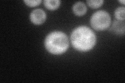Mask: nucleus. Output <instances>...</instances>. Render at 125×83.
Segmentation results:
<instances>
[{
    "label": "nucleus",
    "mask_w": 125,
    "mask_h": 83,
    "mask_svg": "<svg viewBox=\"0 0 125 83\" xmlns=\"http://www.w3.org/2000/svg\"><path fill=\"white\" fill-rule=\"evenodd\" d=\"M44 45L47 50L50 53L54 55L62 54L68 48V39L64 33L54 31L46 37Z\"/></svg>",
    "instance_id": "f03ea898"
},
{
    "label": "nucleus",
    "mask_w": 125,
    "mask_h": 83,
    "mask_svg": "<svg viewBox=\"0 0 125 83\" xmlns=\"http://www.w3.org/2000/svg\"><path fill=\"white\" fill-rule=\"evenodd\" d=\"M61 1L60 0H45L44 4L46 8L50 10H55L60 6Z\"/></svg>",
    "instance_id": "0eeeda50"
},
{
    "label": "nucleus",
    "mask_w": 125,
    "mask_h": 83,
    "mask_svg": "<svg viewBox=\"0 0 125 83\" xmlns=\"http://www.w3.org/2000/svg\"><path fill=\"white\" fill-rule=\"evenodd\" d=\"M119 2H120V3H122L123 4H125V1H119Z\"/></svg>",
    "instance_id": "9b49d317"
},
{
    "label": "nucleus",
    "mask_w": 125,
    "mask_h": 83,
    "mask_svg": "<svg viewBox=\"0 0 125 83\" xmlns=\"http://www.w3.org/2000/svg\"><path fill=\"white\" fill-rule=\"evenodd\" d=\"M27 5L31 7H34L36 6L37 5H39L41 2V1L40 0H36V1H23Z\"/></svg>",
    "instance_id": "9d476101"
},
{
    "label": "nucleus",
    "mask_w": 125,
    "mask_h": 83,
    "mask_svg": "<svg viewBox=\"0 0 125 83\" xmlns=\"http://www.w3.org/2000/svg\"><path fill=\"white\" fill-rule=\"evenodd\" d=\"M30 18L31 22L34 24L39 25L45 21L46 15L43 10L38 9L32 11L30 15Z\"/></svg>",
    "instance_id": "20e7f679"
},
{
    "label": "nucleus",
    "mask_w": 125,
    "mask_h": 83,
    "mask_svg": "<svg viewBox=\"0 0 125 83\" xmlns=\"http://www.w3.org/2000/svg\"><path fill=\"white\" fill-rule=\"evenodd\" d=\"M71 42L73 47L78 50L87 51L94 46L96 36L89 28L80 26L73 31Z\"/></svg>",
    "instance_id": "f257e3e1"
},
{
    "label": "nucleus",
    "mask_w": 125,
    "mask_h": 83,
    "mask_svg": "<svg viewBox=\"0 0 125 83\" xmlns=\"http://www.w3.org/2000/svg\"><path fill=\"white\" fill-rule=\"evenodd\" d=\"M87 3L88 5L92 9H97V8L100 7L103 3V1L102 0H100V1H95V0H90L87 1Z\"/></svg>",
    "instance_id": "1a4fd4ad"
},
{
    "label": "nucleus",
    "mask_w": 125,
    "mask_h": 83,
    "mask_svg": "<svg viewBox=\"0 0 125 83\" xmlns=\"http://www.w3.org/2000/svg\"><path fill=\"white\" fill-rule=\"evenodd\" d=\"M125 9L124 7H119L116 9L115 16L116 19L119 21H123L125 20Z\"/></svg>",
    "instance_id": "6e6552de"
},
{
    "label": "nucleus",
    "mask_w": 125,
    "mask_h": 83,
    "mask_svg": "<svg viewBox=\"0 0 125 83\" xmlns=\"http://www.w3.org/2000/svg\"><path fill=\"white\" fill-rule=\"evenodd\" d=\"M73 13L77 16H83L87 12V9L85 4L82 2H77L73 7Z\"/></svg>",
    "instance_id": "423d86ee"
},
{
    "label": "nucleus",
    "mask_w": 125,
    "mask_h": 83,
    "mask_svg": "<svg viewBox=\"0 0 125 83\" xmlns=\"http://www.w3.org/2000/svg\"><path fill=\"white\" fill-rule=\"evenodd\" d=\"M111 19L110 15L106 11L98 10L94 13L90 20L91 26L97 31L107 29L110 26Z\"/></svg>",
    "instance_id": "7ed1b4c3"
},
{
    "label": "nucleus",
    "mask_w": 125,
    "mask_h": 83,
    "mask_svg": "<svg viewBox=\"0 0 125 83\" xmlns=\"http://www.w3.org/2000/svg\"><path fill=\"white\" fill-rule=\"evenodd\" d=\"M112 32L117 34H124L125 33V23L122 21L114 20L110 28Z\"/></svg>",
    "instance_id": "39448f33"
}]
</instances>
